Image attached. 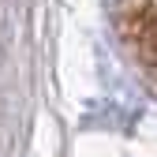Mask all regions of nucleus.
<instances>
[{
	"mask_svg": "<svg viewBox=\"0 0 157 157\" xmlns=\"http://www.w3.org/2000/svg\"><path fill=\"white\" fill-rule=\"evenodd\" d=\"M124 34L146 71L157 78V0H131L124 11Z\"/></svg>",
	"mask_w": 157,
	"mask_h": 157,
	"instance_id": "f257e3e1",
	"label": "nucleus"
}]
</instances>
